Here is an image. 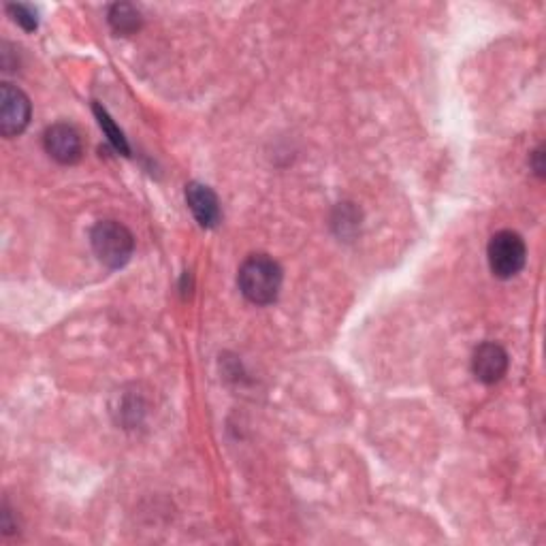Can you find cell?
I'll list each match as a JSON object with an SVG mask.
<instances>
[{"instance_id":"obj_8","label":"cell","mask_w":546,"mask_h":546,"mask_svg":"<svg viewBox=\"0 0 546 546\" xmlns=\"http://www.w3.org/2000/svg\"><path fill=\"white\" fill-rule=\"evenodd\" d=\"M109 24L120 35H131L141 26V13L128 3H118L109 9Z\"/></svg>"},{"instance_id":"obj_10","label":"cell","mask_w":546,"mask_h":546,"mask_svg":"<svg viewBox=\"0 0 546 546\" xmlns=\"http://www.w3.org/2000/svg\"><path fill=\"white\" fill-rule=\"evenodd\" d=\"M7 11L13 15V20L18 22L24 30L32 32L37 30L39 26V18H37V9L30 5H7Z\"/></svg>"},{"instance_id":"obj_7","label":"cell","mask_w":546,"mask_h":546,"mask_svg":"<svg viewBox=\"0 0 546 546\" xmlns=\"http://www.w3.org/2000/svg\"><path fill=\"white\" fill-rule=\"evenodd\" d=\"M186 203L190 207L192 216L197 218V222L201 224L203 229H214L222 218L220 201L210 186L199 184V182H190L186 186Z\"/></svg>"},{"instance_id":"obj_3","label":"cell","mask_w":546,"mask_h":546,"mask_svg":"<svg viewBox=\"0 0 546 546\" xmlns=\"http://www.w3.org/2000/svg\"><path fill=\"white\" fill-rule=\"evenodd\" d=\"M487 259L495 278L510 280L519 276L527 261L525 239L517 231L495 233L487 248Z\"/></svg>"},{"instance_id":"obj_9","label":"cell","mask_w":546,"mask_h":546,"mask_svg":"<svg viewBox=\"0 0 546 546\" xmlns=\"http://www.w3.org/2000/svg\"><path fill=\"white\" fill-rule=\"evenodd\" d=\"M94 114H96V118H99V124L105 131L107 139L111 141V146H114L118 152H122L124 156L131 154V148H128V143H126V137L122 135L120 128L114 124V120L109 118L107 111L101 105H94Z\"/></svg>"},{"instance_id":"obj_2","label":"cell","mask_w":546,"mask_h":546,"mask_svg":"<svg viewBox=\"0 0 546 546\" xmlns=\"http://www.w3.org/2000/svg\"><path fill=\"white\" fill-rule=\"evenodd\" d=\"M90 244L103 265L109 269H122L135 252V237L118 220H101L90 231Z\"/></svg>"},{"instance_id":"obj_5","label":"cell","mask_w":546,"mask_h":546,"mask_svg":"<svg viewBox=\"0 0 546 546\" xmlns=\"http://www.w3.org/2000/svg\"><path fill=\"white\" fill-rule=\"evenodd\" d=\"M43 146L45 152L60 165H75L84 154L82 137H79L77 128L67 122H58L47 128L43 135Z\"/></svg>"},{"instance_id":"obj_6","label":"cell","mask_w":546,"mask_h":546,"mask_svg":"<svg viewBox=\"0 0 546 546\" xmlns=\"http://www.w3.org/2000/svg\"><path fill=\"white\" fill-rule=\"evenodd\" d=\"M508 352L495 342H485L474 350L472 372L483 384L500 382L508 372Z\"/></svg>"},{"instance_id":"obj_11","label":"cell","mask_w":546,"mask_h":546,"mask_svg":"<svg viewBox=\"0 0 546 546\" xmlns=\"http://www.w3.org/2000/svg\"><path fill=\"white\" fill-rule=\"evenodd\" d=\"M542 158H544V152H542V148H538L536 152H534V171L540 175V178H542V175H544V165H542Z\"/></svg>"},{"instance_id":"obj_1","label":"cell","mask_w":546,"mask_h":546,"mask_svg":"<svg viewBox=\"0 0 546 546\" xmlns=\"http://www.w3.org/2000/svg\"><path fill=\"white\" fill-rule=\"evenodd\" d=\"M282 280V267L267 254L248 256L237 276L239 291L254 305H269L276 301Z\"/></svg>"},{"instance_id":"obj_4","label":"cell","mask_w":546,"mask_h":546,"mask_svg":"<svg viewBox=\"0 0 546 546\" xmlns=\"http://www.w3.org/2000/svg\"><path fill=\"white\" fill-rule=\"evenodd\" d=\"M32 107L28 96L13 84H3L0 88V133L11 139L26 131L30 124Z\"/></svg>"}]
</instances>
